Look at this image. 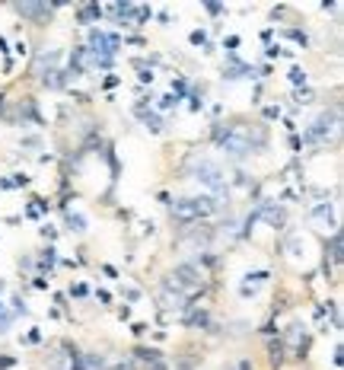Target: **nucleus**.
Returning a JSON list of instances; mask_svg holds the SVG:
<instances>
[{"mask_svg": "<svg viewBox=\"0 0 344 370\" xmlns=\"http://www.w3.org/2000/svg\"><path fill=\"white\" fill-rule=\"evenodd\" d=\"M213 211H217L213 198H179L172 205V217L175 220H198V217H207Z\"/></svg>", "mask_w": 344, "mask_h": 370, "instance_id": "nucleus-2", "label": "nucleus"}, {"mask_svg": "<svg viewBox=\"0 0 344 370\" xmlns=\"http://www.w3.org/2000/svg\"><path fill=\"white\" fill-rule=\"evenodd\" d=\"M96 297H99L102 303H112V294H109V291H96Z\"/></svg>", "mask_w": 344, "mask_h": 370, "instance_id": "nucleus-13", "label": "nucleus"}, {"mask_svg": "<svg viewBox=\"0 0 344 370\" xmlns=\"http://www.w3.org/2000/svg\"><path fill=\"white\" fill-rule=\"evenodd\" d=\"M175 102H179V96H172V93H169V96H163V99H160V109H172Z\"/></svg>", "mask_w": 344, "mask_h": 370, "instance_id": "nucleus-9", "label": "nucleus"}, {"mask_svg": "<svg viewBox=\"0 0 344 370\" xmlns=\"http://www.w3.org/2000/svg\"><path fill=\"white\" fill-rule=\"evenodd\" d=\"M118 45H121V39L118 35H109V32H92L89 35V48H92V58L96 61H102V58H112L118 51Z\"/></svg>", "mask_w": 344, "mask_h": 370, "instance_id": "nucleus-4", "label": "nucleus"}, {"mask_svg": "<svg viewBox=\"0 0 344 370\" xmlns=\"http://www.w3.org/2000/svg\"><path fill=\"white\" fill-rule=\"evenodd\" d=\"M331 122H335V118H331V115L325 112V115L312 125V131H306V137H303V140H306V144H316V140H322V137L328 134V131H331Z\"/></svg>", "mask_w": 344, "mask_h": 370, "instance_id": "nucleus-6", "label": "nucleus"}, {"mask_svg": "<svg viewBox=\"0 0 344 370\" xmlns=\"http://www.w3.org/2000/svg\"><path fill=\"white\" fill-rule=\"evenodd\" d=\"M89 288H86V284H74V288H70V297H83V294H86Z\"/></svg>", "mask_w": 344, "mask_h": 370, "instance_id": "nucleus-11", "label": "nucleus"}, {"mask_svg": "<svg viewBox=\"0 0 344 370\" xmlns=\"http://www.w3.org/2000/svg\"><path fill=\"white\" fill-rule=\"evenodd\" d=\"M204 42H207V32L204 29H195L192 32V45H204Z\"/></svg>", "mask_w": 344, "mask_h": 370, "instance_id": "nucleus-8", "label": "nucleus"}, {"mask_svg": "<svg viewBox=\"0 0 344 370\" xmlns=\"http://www.w3.org/2000/svg\"><path fill=\"white\" fill-rule=\"evenodd\" d=\"M150 370H166V364H163V361H153V367H150Z\"/></svg>", "mask_w": 344, "mask_h": 370, "instance_id": "nucleus-18", "label": "nucleus"}, {"mask_svg": "<svg viewBox=\"0 0 344 370\" xmlns=\"http://www.w3.org/2000/svg\"><path fill=\"white\" fill-rule=\"evenodd\" d=\"M39 338H42V332H39V329H32V332H29V335H26V341H32V345H35V341H39Z\"/></svg>", "mask_w": 344, "mask_h": 370, "instance_id": "nucleus-14", "label": "nucleus"}, {"mask_svg": "<svg viewBox=\"0 0 344 370\" xmlns=\"http://www.w3.org/2000/svg\"><path fill=\"white\" fill-rule=\"evenodd\" d=\"M213 137H217L220 147H227L230 153H236V157H242V153H248L255 144H262V137H252V131L245 125H220Z\"/></svg>", "mask_w": 344, "mask_h": 370, "instance_id": "nucleus-1", "label": "nucleus"}, {"mask_svg": "<svg viewBox=\"0 0 344 370\" xmlns=\"http://www.w3.org/2000/svg\"><path fill=\"white\" fill-rule=\"evenodd\" d=\"M153 80V70H140V83H150Z\"/></svg>", "mask_w": 344, "mask_h": 370, "instance_id": "nucleus-16", "label": "nucleus"}, {"mask_svg": "<svg viewBox=\"0 0 344 370\" xmlns=\"http://www.w3.org/2000/svg\"><path fill=\"white\" fill-rule=\"evenodd\" d=\"M290 80L296 83V87H300V83L306 80V74H303V70H300V67H293V70H290Z\"/></svg>", "mask_w": 344, "mask_h": 370, "instance_id": "nucleus-10", "label": "nucleus"}, {"mask_svg": "<svg viewBox=\"0 0 344 370\" xmlns=\"http://www.w3.org/2000/svg\"><path fill=\"white\" fill-rule=\"evenodd\" d=\"M195 176H198V182H204L207 188H213V192H223V188H227V182H223V173H220L213 163H198V166H195Z\"/></svg>", "mask_w": 344, "mask_h": 370, "instance_id": "nucleus-5", "label": "nucleus"}, {"mask_svg": "<svg viewBox=\"0 0 344 370\" xmlns=\"http://www.w3.org/2000/svg\"><path fill=\"white\" fill-rule=\"evenodd\" d=\"M96 16H102V7L99 4H89V7L80 10V22H89V19H96Z\"/></svg>", "mask_w": 344, "mask_h": 370, "instance_id": "nucleus-7", "label": "nucleus"}, {"mask_svg": "<svg viewBox=\"0 0 344 370\" xmlns=\"http://www.w3.org/2000/svg\"><path fill=\"white\" fill-rule=\"evenodd\" d=\"M265 115L268 118H280V109H277V105H271V109H265Z\"/></svg>", "mask_w": 344, "mask_h": 370, "instance_id": "nucleus-15", "label": "nucleus"}, {"mask_svg": "<svg viewBox=\"0 0 344 370\" xmlns=\"http://www.w3.org/2000/svg\"><path fill=\"white\" fill-rule=\"evenodd\" d=\"M172 288L175 291H185V294H195V291H201V284H204V274H201L195 265H179L172 271Z\"/></svg>", "mask_w": 344, "mask_h": 370, "instance_id": "nucleus-3", "label": "nucleus"}, {"mask_svg": "<svg viewBox=\"0 0 344 370\" xmlns=\"http://www.w3.org/2000/svg\"><path fill=\"white\" fill-rule=\"evenodd\" d=\"M4 367H13V357H0V370Z\"/></svg>", "mask_w": 344, "mask_h": 370, "instance_id": "nucleus-17", "label": "nucleus"}, {"mask_svg": "<svg viewBox=\"0 0 344 370\" xmlns=\"http://www.w3.org/2000/svg\"><path fill=\"white\" fill-rule=\"evenodd\" d=\"M287 35H290V39H293V42H300V45H306V35H303V32H296V29H290Z\"/></svg>", "mask_w": 344, "mask_h": 370, "instance_id": "nucleus-12", "label": "nucleus"}]
</instances>
